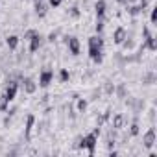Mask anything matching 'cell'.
Instances as JSON below:
<instances>
[{"label":"cell","instance_id":"6da1fadb","mask_svg":"<svg viewBox=\"0 0 157 157\" xmlns=\"http://www.w3.org/2000/svg\"><path fill=\"white\" fill-rule=\"evenodd\" d=\"M96 144H98V135L89 133V135L82 137V140H80V144H78V148H85V150L89 151V155H94Z\"/></svg>","mask_w":157,"mask_h":157},{"label":"cell","instance_id":"7a4b0ae2","mask_svg":"<svg viewBox=\"0 0 157 157\" xmlns=\"http://www.w3.org/2000/svg\"><path fill=\"white\" fill-rule=\"evenodd\" d=\"M89 57L100 65L104 59V46H89Z\"/></svg>","mask_w":157,"mask_h":157},{"label":"cell","instance_id":"3957f363","mask_svg":"<svg viewBox=\"0 0 157 157\" xmlns=\"http://www.w3.org/2000/svg\"><path fill=\"white\" fill-rule=\"evenodd\" d=\"M52 80H54V72L48 70V68H44V70L41 72V76H39V85H41V87H48V85L52 83Z\"/></svg>","mask_w":157,"mask_h":157},{"label":"cell","instance_id":"277c9868","mask_svg":"<svg viewBox=\"0 0 157 157\" xmlns=\"http://www.w3.org/2000/svg\"><path fill=\"white\" fill-rule=\"evenodd\" d=\"M142 144H144V148H151V146L155 144V128H150V129L144 133Z\"/></svg>","mask_w":157,"mask_h":157},{"label":"cell","instance_id":"5b68a950","mask_svg":"<svg viewBox=\"0 0 157 157\" xmlns=\"http://www.w3.org/2000/svg\"><path fill=\"white\" fill-rule=\"evenodd\" d=\"M126 39H128V32H126L122 26H120V28H117V30H115V33H113V43H115V44H122Z\"/></svg>","mask_w":157,"mask_h":157},{"label":"cell","instance_id":"8992f818","mask_svg":"<svg viewBox=\"0 0 157 157\" xmlns=\"http://www.w3.org/2000/svg\"><path fill=\"white\" fill-rule=\"evenodd\" d=\"M17 91H19V83L17 82H10V85H8V89H6V98L10 100V102H13L15 100V96H17Z\"/></svg>","mask_w":157,"mask_h":157},{"label":"cell","instance_id":"52a82bcc","mask_svg":"<svg viewBox=\"0 0 157 157\" xmlns=\"http://www.w3.org/2000/svg\"><path fill=\"white\" fill-rule=\"evenodd\" d=\"M67 44H68V50H70L72 56L80 54V41H78V37H68L67 39Z\"/></svg>","mask_w":157,"mask_h":157},{"label":"cell","instance_id":"ba28073f","mask_svg":"<svg viewBox=\"0 0 157 157\" xmlns=\"http://www.w3.org/2000/svg\"><path fill=\"white\" fill-rule=\"evenodd\" d=\"M33 4H35V13L39 17H44L46 11H48V4L44 2V0H33Z\"/></svg>","mask_w":157,"mask_h":157},{"label":"cell","instance_id":"9c48e42d","mask_svg":"<svg viewBox=\"0 0 157 157\" xmlns=\"http://www.w3.org/2000/svg\"><path fill=\"white\" fill-rule=\"evenodd\" d=\"M22 87H24V91L28 94H33L37 91V83L32 80V78H24V80H22Z\"/></svg>","mask_w":157,"mask_h":157},{"label":"cell","instance_id":"30bf717a","mask_svg":"<svg viewBox=\"0 0 157 157\" xmlns=\"http://www.w3.org/2000/svg\"><path fill=\"white\" fill-rule=\"evenodd\" d=\"M41 48V35L35 33L32 39H30V52H37Z\"/></svg>","mask_w":157,"mask_h":157},{"label":"cell","instance_id":"8fae6325","mask_svg":"<svg viewBox=\"0 0 157 157\" xmlns=\"http://www.w3.org/2000/svg\"><path fill=\"white\" fill-rule=\"evenodd\" d=\"M124 122H126V118H124V115H122V113H117V115L113 117V128H115V129L124 128Z\"/></svg>","mask_w":157,"mask_h":157},{"label":"cell","instance_id":"7c38bea8","mask_svg":"<svg viewBox=\"0 0 157 157\" xmlns=\"http://www.w3.org/2000/svg\"><path fill=\"white\" fill-rule=\"evenodd\" d=\"M94 11H96V17H105V0H98L94 4Z\"/></svg>","mask_w":157,"mask_h":157},{"label":"cell","instance_id":"4fadbf2b","mask_svg":"<svg viewBox=\"0 0 157 157\" xmlns=\"http://www.w3.org/2000/svg\"><path fill=\"white\" fill-rule=\"evenodd\" d=\"M6 44L10 46V50H15V48L19 46V37H17V35H10V37L6 39Z\"/></svg>","mask_w":157,"mask_h":157},{"label":"cell","instance_id":"5bb4252c","mask_svg":"<svg viewBox=\"0 0 157 157\" xmlns=\"http://www.w3.org/2000/svg\"><path fill=\"white\" fill-rule=\"evenodd\" d=\"M33 124H35V117L33 115H28V118H26V137L28 139H30V133H32Z\"/></svg>","mask_w":157,"mask_h":157},{"label":"cell","instance_id":"9a60e30c","mask_svg":"<svg viewBox=\"0 0 157 157\" xmlns=\"http://www.w3.org/2000/svg\"><path fill=\"white\" fill-rule=\"evenodd\" d=\"M94 28H96V33H102L104 28H105V17H96V24H94Z\"/></svg>","mask_w":157,"mask_h":157},{"label":"cell","instance_id":"2e32d148","mask_svg":"<svg viewBox=\"0 0 157 157\" xmlns=\"http://www.w3.org/2000/svg\"><path fill=\"white\" fill-rule=\"evenodd\" d=\"M128 11H129V15H133V17H137V15L144 13V10H142V6H140V4H139V6H128Z\"/></svg>","mask_w":157,"mask_h":157},{"label":"cell","instance_id":"e0dca14e","mask_svg":"<svg viewBox=\"0 0 157 157\" xmlns=\"http://www.w3.org/2000/svg\"><path fill=\"white\" fill-rule=\"evenodd\" d=\"M139 131H140V129H139V122H137V120H133V124L129 126V135L137 137V135H139Z\"/></svg>","mask_w":157,"mask_h":157},{"label":"cell","instance_id":"ac0fdd59","mask_svg":"<svg viewBox=\"0 0 157 157\" xmlns=\"http://www.w3.org/2000/svg\"><path fill=\"white\" fill-rule=\"evenodd\" d=\"M8 105H10V100L6 98V94H2V96H0V111H6Z\"/></svg>","mask_w":157,"mask_h":157},{"label":"cell","instance_id":"d6986e66","mask_svg":"<svg viewBox=\"0 0 157 157\" xmlns=\"http://www.w3.org/2000/svg\"><path fill=\"white\" fill-rule=\"evenodd\" d=\"M78 111H80V113H83L85 109H87V100H83V98H80V100H78Z\"/></svg>","mask_w":157,"mask_h":157},{"label":"cell","instance_id":"ffe728a7","mask_svg":"<svg viewBox=\"0 0 157 157\" xmlns=\"http://www.w3.org/2000/svg\"><path fill=\"white\" fill-rule=\"evenodd\" d=\"M68 78H70V74H68V70H65V68H63V70L59 72V80H61V82L65 83V82H68Z\"/></svg>","mask_w":157,"mask_h":157},{"label":"cell","instance_id":"44dd1931","mask_svg":"<svg viewBox=\"0 0 157 157\" xmlns=\"http://www.w3.org/2000/svg\"><path fill=\"white\" fill-rule=\"evenodd\" d=\"M153 80H155V74H153V72H150V74H146V78H144V83H146V85H150Z\"/></svg>","mask_w":157,"mask_h":157},{"label":"cell","instance_id":"7402d4cb","mask_svg":"<svg viewBox=\"0 0 157 157\" xmlns=\"http://www.w3.org/2000/svg\"><path fill=\"white\" fill-rule=\"evenodd\" d=\"M150 22H151V24H155V22H157V8H153V10H151V15H150Z\"/></svg>","mask_w":157,"mask_h":157},{"label":"cell","instance_id":"603a6c76","mask_svg":"<svg viewBox=\"0 0 157 157\" xmlns=\"http://www.w3.org/2000/svg\"><path fill=\"white\" fill-rule=\"evenodd\" d=\"M35 33H37V32H35V30H28V32H26V33H24V41H30V39H32V37H33V35H35Z\"/></svg>","mask_w":157,"mask_h":157},{"label":"cell","instance_id":"cb8c5ba5","mask_svg":"<svg viewBox=\"0 0 157 157\" xmlns=\"http://www.w3.org/2000/svg\"><path fill=\"white\" fill-rule=\"evenodd\" d=\"M61 2H63V0H48V6L57 8V6H61Z\"/></svg>","mask_w":157,"mask_h":157},{"label":"cell","instance_id":"d4e9b609","mask_svg":"<svg viewBox=\"0 0 157 157\" xmlns=\"http://www.w3.org/2000/svg\"><path fill=\"white\" fill-rule=\"evenodd\" d=\"M70 15H72L74 19H78V17H80V10H78V8H72V10H70Z\"/></svg>","mask_w":157,"mask_h":157},{"label":"cell","instance_id":"484cf974","mask_svg":"<svg viewBox=\"0 0 157 157\" xmlns=\"http://www.w3.org/2000/svg\"><path fill=\"white\" fill-rule=\"evenodd\" d=\"M56 39H57V33H56V32H54V33H50V35H48V41H50V43H54V41H56Z\"/></svg>","mask_w":157,"mask_h":157},{"label":"cell","instance_id":"4316f807","mask_svg":"<svg viewBox=\"0 0 157 157\" xmlns=\"http://www.w3.org/2000/svg\"><path fill=\"white\" fill-rule=\"evenodd\" d=\"M109 155H111V157H117V155H118V151H115V150H111V151H109Z\"/></svg>","mask_w":157,"mask_h":157}]
</instances>
